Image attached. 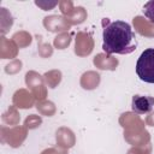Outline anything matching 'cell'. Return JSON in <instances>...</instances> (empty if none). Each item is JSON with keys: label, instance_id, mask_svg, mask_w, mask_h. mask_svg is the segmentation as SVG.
Masks as SVG:
<instances>
[{"label": "cell", "instance_id": "4", "mask_svg": "<svg viewBox=\"0 0 154 154\" xmlns=\"http://www.w3.org/2000/svg\"><path fill=\"white\" fill-rule=\"evenodd\" d=\"M143 14L147 17V19L154 24V0H150L148 2L144 4L143 10H142Z\"/></svg>", "mask_w": 154, "mask_h": 154}, {"label": "cell", "instance_id": "2", "mask_svg": "<svg viewBox=\"0 0 154 154\" xmlns=\"http://www.w3.org/2000/svg\"><path fill=\"white\" fill-rule=\"evenodd\" d=\"M136 73L142 82L154 84V48L144 49L137 59Z\"/></svg>", "mask_w": 154, "mask_h": 154}, {"label": "cell", "instance_id": "3", "mask_svg": "<svg viewBox=\"0 0 154 154\" xmlns=\"http://www.w3.org/2000/svg\"><path fill=\"white\" fill-rule=\"evenodd\" d=\"M154 108V97L148 95H135L131 100V109L137 114L150 113Z\"/></svg>", "mask_w": 154, "mask_h": 154}, {"label": "cell", "instance_id": "1", "mask_svg": "<svg viewBox=\"0 0 154 154\" xmlns=\"http://www.w3.org/2000/svg\"><path fill=\"white\" fill-rule=\"evenodd\" d=\"M137 46L136 34L128 22L114 20L103 28L102 49L106 54H130Z\"/></svg>", "mask_w": 154, "mask_h": 154}]
</instances>
